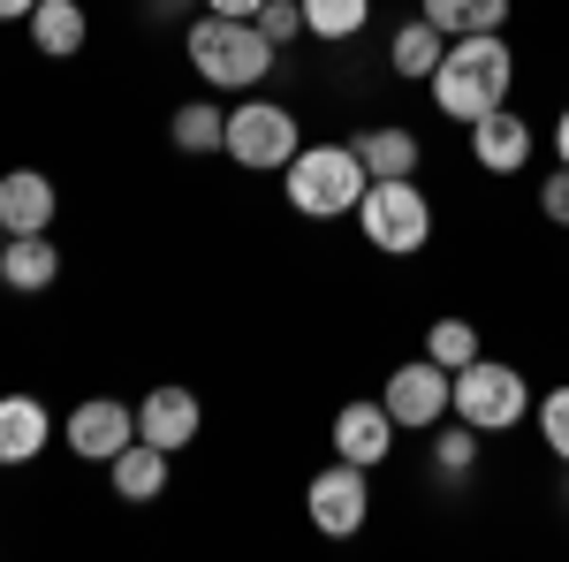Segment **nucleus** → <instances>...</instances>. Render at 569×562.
I'll return each mask as SVG.
<instances>
[{"label": "nucleus", "mask_w": 569, "mask_h": 562, "mask_svg": "<svg viewBox=\"0 0 569 562\" xmlns=\"http://www.w3.org/2000/svg\"><path fill=\"white\" fill-rule=\"evenodd\" d=\"M0 252H8V228H0Z\"/></svg>", "instance_id": "7c9ffc66"}, {"label": "nucleus", "mask_w": 569, "mask_h": 562, "mask_svg": "<svg viewBox=\"0 0 569 562\" xmlns=\"http://www.w3.org/2000/svg\"><path fill=\"white\" fill-rule=\"evenodd\" d=\"M426 85H433V107H440V115L471 130L479 115L509 107V85H517V53H509V39H501V31L448 39V53H440V69L426 77Z\"/></svg>", "instance_id": "f257e3e1"}, {"label": "nucleus", "mask_w": 569, "mask_h": 562, "mask_svg": "<svg viewBox=\"0 0 569 562\" xmlns=\"http://www.w3.org/2000/svg\"><path fill=\"white\" fill-rule=\"evenodd\" d=\"M259 31H266L273 46L311 39V31H305V0H266V8H259Z\"/></svg>", "instance_id": "393cba45"}, {"label": "nucleus", "mask_w": 569, "mask_h": 562, "mask_svg": "<svg viewBox=\"0 0 569 562\" xmlns=\"http://www.w3.org/2000/svg\"><path fill=\"white\" fill-rule=\"evenodd\" d=\"M539 441H547V448L569 464V388H547V395H539Z\"/></svg>", "instance_id": "a878e982"}, {"label": "nucleus", "mask_w": 569, "mask_h": 562, "mask_svg": "<svg viewBox=\"0 0 569 562\" xmlns=\"http://www.w3.org/2000/svg\"><path fill=\"white\" fill-rule=\"evenodd\" d=\"M531 411V388L517 365H493V357H471L463 373H456V418L479 433H517Z\"/></svg>", "instance_id": "423d86ee"}, {"label": "nucleus", "mask_w": 569, "mask_h": 562, "mask_svg": "<svg viewBox=\"0 0 569 562\" xmlns=\"http://www.w3.org/2000/svg\"><path fill=\"white\" fill-rule=\"evenodd\" d=\"M305 517H311V532H327V540H357V532H365V517H372L365 464L335 456V464H327V472L305 486Z\"/></svg>", "instance_id": "6e6552de"}, {"label": "nucleus", "mask_w": 569, "mask_h": 562, "mask_svg": "<svg viewBox=\"0 0 569 562\" xmlns=\"http://www.w3.org/2000/svg\"><path fill=\"white\" fill-rule=\"evenodd\" d=\"M168 137H176V152H228V115H220L213 99H190V107H176V122H168Z\"/></svg>", "instance_id": "412c9836"}, {"label": "nucleus", "mask_w": 569, "mask_h": 562, "mask_svg": "<svg viewBox=\"0 0 569 562\" xmlns=\"http://www.w3.org/2000/svg\"><path fill=\"white\" fill-rule=\"evenodd\" d=\"M555 160L569 168V107H562V122H555Z\"/></svg>", "instance_id": "c756f323"}, {"label": "nucleus", "mask_w": 569, "mask_h": 562, "mask_svg": "<svg viewBox=\"0 0 569 562\" xmlns=\"http://www.w3.org/2000/svg\"><path fill=\"white\" fill-rule=\"evenodd\" d=\"M395 418H388V403L380 395H357V403H342L335 411V456H350V464H365V472H380L395 456Z\"/></svg>", "instance_id": "9d476101"}, {"label": "nucleus", "mask_w": 569, "mask_h": 562, "mask_svg": "<svg viewBox=\"0 0 569 562\" xmlns=\"http://www.w3.org/2000/svg\"><path fill=\"white\" fill-rule=\"evenodd\" d=\"M182 53H190V69H198L206 91H251L281 61V46L259 31V16H213V8H198L182 23Z\"/></svg>", "instance_id": "f03ea898"}, {"label": "nucleus", "mask_w": 569, "mask_h": 562, "mask_svg": "<svg viewBox=\"0 0 569 562\" xmlns=\"http://www.w3.org/2000/svg\"><path fill=\"white\" fill-rule=\"evenodd\" d=\"M206 8H213V16H259L266 0H206Z\"/></svg>", "instance_id": "cd10ccee"}, {"label": "nucleus", "mask_w": 569, "mask_h": 562, "mask_svg": "<svg viewBox=\"0 0 569 562\" xmlns=\"http://www.w3.org/2000/svg\"><path fill=\"white\" fill-rule=\"evenodd\" d=\"M365 23H372V0H305V31H311V39H327V46L357 39Z\"/></svg>", "instance_id": "4be33fe9"}, {"label": "nucleus", "mask_w": 569, "mask_h": 562, "mask_svg": "<svg viewBox=\"0 0 569 562\" xmlns=\"http://www.w3.org/2000/svg\"><path fill=\"white\" fill-rule=\"evenodd\" d=\"M539 214L555 220V228H569V168H555L547 183H539Z\"/></svg>", "instance_id": "bb28decb"}, {"label": "nucleus", "mask_w": 569, "mask_h": 562, "mask_svg": "<svg viewBox=\"0 0 569 562\" xmlns=\"http://www.w3.org/2000/svg\"><path fill=\"white\" fill-rule=\"evenodd\" d=\"M31 8L39 0H0V23H31Z\"/></svg>", "instance_id": "c85d7f7f"}, {"label": "nucleus", "mask_w": 569, "mask_h": 562, "mask_svg": "<svg viewBox=\"0 0 569 562\" xmlns=\"http://www.w3.org/2000/svg\"><path fill=\"white\" fill-rule=\"evenodd\" d=\"M198 426H206V403L190 388H176V381H168V388H144V403H137V441H152V448H168V456L190 448Z\"/></svg>", "instance_id": "9b49d317"}, {"label": "nucleus", "mask_w": 569, "mask_h": 562, "mask_svg": "<svg viewBox=\"0 0 569 562\" xmlns=\"http://www.w3.org/2000/svg\"><path fill=\"white\" fill-rule=\"evenodd\" d=\"M0 282L16 289V297H39L61 282V252H53V236H8V252H0Z\"/></svg>", "instance_id": "2eb2a0df"}, {"label": "nucleus", "mask_w": 569, "mask_h": 562, "mask_svg": "<svg viewBox=\"0 0 569 562\" xmlns=\"http://www.w3.org/2000/svg\"><path fill=\"white\" fill-rule=\"evenodd\" d=\"M23 31H31V46H39V53H53V61L84 53V39H91V23H84V0H39Z\"/></svg>", "instance_id": "dca6fc26"}, {"label": "nucleus", "mask_w": 569, "mask_h": 562, "mask_svg": "<svg viewBox=\"0 0 569 562\" xmlns=\"http://www.w3.org/2000/svg\"><path fill=\"white\" fill-rule=\"evenodd\" d=\"M531 145H539V137H531V122L517 107H493V115L471 122V160H479L486 175H517L531 160Z\"/></svg>", "instance_id": "f8f14e48"}, {"label": "nucleus", "mask_w": 569, "mask_h": 562, "mask_svg": "<svg viewBox=\"0 0 569 562\" xmlns=\"http://www.w3.org/2000/svg\"><path fill=\"white\" fill-rule=\"evenodd\" d=\"M357 160H365V175L380 183V175H418V160H426V145L402 130V122H388V130H357Z\"/></svg>", "instance_id": "a211bd4d"}, {"label": "nucleus", "mask_w": 569, "mask_h": 562, "mask_svg": "<svg viewBox=\"0 0 569 562\" xmlns=\"http://www.w3.org/2000/svg\"><path fill=\"white\" fill-rule=\"evenodd\" d=\"M433 472L440 479H471V472H479V426L456 418V426L440 433V441H433Z\"/></svg>", "instance_id": "b1692460"}, {"label": "nucleus", "mask_w": 569, "mask_h": 562, "mask_svg": "<svg viewBox=\"0 0 569 562\" xmlns=\"http://www.w3.org/2000/svg\"><path fill=\"white\" fill-rule=\"evenodd\" d=\"M388 418L402 433H433L448 411H456V373L448 365H433V357H410V365H395L388 373Z\"/></svg>", "instance_id": "0eeeda50"}, {"label": "nucleus", "mask_w": 569, "mask_h": 562, "mask_svg": "<svg viewBox=\"0 0 569 562\" xmlns=\"http://www.w3.org/2000/svg\"><path fill=\"white\" fill-rule=\"evenodd\" d=\"M69 448L84 456V464H114L122 448L137 441V403H114V395H91V403H77L69 411Z\"/></svg>", "instance_id": "1a4fd4ad"}, {"label": "nucleus", "mask_w": 569, "mask_h": 562, "mask_svg": "<svg viewBox=\"0 0 569 562\" xmlns=\"http://www.w3.org/2000/svg\"><path fill=\"white\" fill-rule=\"evenodd\" d=\"M107 472H114V494L144 510V502H160V494H168V448H152V441H130V448H122Z\"/></svg>", "instance_id": "f3484780"}, {"label": "nucleus", "mask_w": 569, "mask_h": 562, "mask_svg": "<svg viewBox=\"0 0 569 562\" xmlns=\"http://www.w3.org/2000/svg\"><path fill=\"white\" fill-rule=\"evenodd\" d=\"M46 441H53V418H46L39 395H0V464H39Z\"/></svg>", "instance_id": "4468645a"}, {"label": "nucleus", "mask_w": 569, "mask_h": 562, "mask_svg": "<svg viewBox=\"0 0 569 562\" xmlns=\"http://www.w3.org/2000/svg\"><path fill=\"white\" fill-rule=\"evenodd\" d=\"M426 357L448 365V373H463V365L479 357V327H471V319H433V327H426Z\"/></svg>", "instance_id": "5701e85b"}, {"label": "nucleus", "mask_w": 569, "mask_h": 562, "mask_svg": "<svg viewBox=\"0 0 569 562\" xmlns=\"http://www.w3.org/2000/svg\"><path fill=\"white\" fill-rule=\"evenodd\" d=\"M440 53H448V39H440L426 16H410V23L395 31V46H388V69H395V77H410V85H426V77L440 69Z\"/></svg>", "instance_id": "aec40b11"}, {"label": "nucleus", "mask_w": 569, "mask_h": 562, "mask_svg": "<svg viewBox=\"0 0 569 562\" xmlns=\"http://www.w3.org/2000/svg\"><path fill=\"white\" fill-rule=\"evenodd\" d=\"M61 214V198H53V183L39 168H8L0 175V228L8 236H46Z\"/></svg>", "instance_id": "ddd939ff"}, {"label": "nucleus", "mask_w": 569, "mask_h": 562, "mask_svg": "<svg viewBox=\"0 0 569 562\" xmlns=\"http://www.w3.org/2000/svg\"><path fill=\"white\" fill-rule=\"evenodd\" d=\"M418 16L440 39H471V31H501L509 23V0H418Z\"/></svg>", "instance_id": "6ab92c4d"}, {"label": "nucleus", "mask_w": 569, "mask_h": 562, "mask_svg": "<svg viewBox=\"0 0 569 562\" xmlns=\"http://www.w3.org/2000/svg\"><path fill=\"white\" fill-rule=\"evenodd\" d=\"M297 152H305V130H297L289 107H273V99H243V107H228V160H236V168L281 175Z\"/></svg>", "instance_id": "39448f33"}, {"label": "nucleus", "mask_w": 569, "mask_h": 562, "mask_svg": "<svg viewBox=\"0 0 569 562\" xmlns=\"http://www.w3.org/2000/svg\"><path fill=\"white\" fill-rule=\"evenodd\" d=\"M357 228H365L372 252L410 259V252L433 244V198L418 190V175H380V183H365V198H357Z\"/></svg>", "instance_id": "20e7f679"}, {"label": "nucleus", "mask_w": 569, "mask_h": 562, "mask_svg": "<svg viewBox=\"0 0 569 562\" xmlns=\"http://www.w3.org/2000/svg\"><path fill=\"white\" fill-rule=\"evenodd\" d=\"M365 160H357V145H305L289 168H281V190H289V206L305 220H342L357 214V198H365Z\"/></svg>", "instance_id": "7ed1b4c3"}]
</instances>
